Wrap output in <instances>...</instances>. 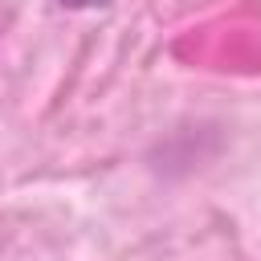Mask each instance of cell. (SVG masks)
<instances>
[{
	"label": "cell",
	"mask_w": 261,
	"mask_h": 261,
	"mask_svg": "<svg viewBox=\"0 0 261 261\" xmlns=\"http://www.w3.org/2000/svg\"><path fill=\"white\" fill-rule=\"evenodd\" d=\"M61 8H102V4H110V0H57Z\"/></svg>",
	"instance_id": "1"
}]
</instances>
